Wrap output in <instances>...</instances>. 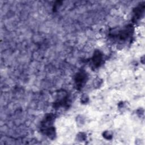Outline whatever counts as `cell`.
<instances>
[{
  "instance_id": "1",
  "label": "cell",
  "mask_w": 145,
  "mask_h": 145,
  "mask_svg": "<svg viewBox=\"0 0 145 145\" xmlns=\"http://www.w3.org/2000/svg\"><path fill=\"white\" fill-rule=\"evenodd\" d=\"M86 74L83 72H80L76 75L75 78V82L76 83L77 87H82L83 84L86 82Z\"/></svg>"
},
{
  "instance_id": "2",
  "label": "cell",
  "mask_w": 145,
  "mask_h": 145,
  "mask_svg": "<svg viewBox=\"0 0 145 145\" xmlns=\"http://www.w3.org/2000/svg\"><path fill=\"white\" fill-rule=\"evenodd\" d=\"M102 57L103 56H102V54L100 53V52L96 51L93 57L92 58V62L95 66H100L102 61V58H103Z\"/></svg>"
},
{
  "instance_id": "3",
  "label": "cell",
  "mask_w": 145,
  "mask_h": 145,
  "mask_svg": "<svg viewBox=\"0 0 145 145\" xmlns=\"http://www.w3.org/2000/svg\"><path fill=\"white\" fill-rule=\"evenodd\" d=\"M144 10V6H139L136 8L135 13H134V18L137 19H139L140 16V15L143 13Z\"/></svg>"
},
{
  "instance_id": "4",
  "label": "cell",
  "mask_w": 145,
  "mask_h": 145,
  "mask_svg": "<svg viewBox=\"0 0 145 145\" xmlns=\"http://www.w3.org/2000/svg\"><path fill=\"white\" fill-rule=\"evenodd\" d=\"M104 136H105V137H108L107 139H110V138L112 137V135L109 133V132H106V133H105V134H104Z\"/></svg>"
}]
</instances>
